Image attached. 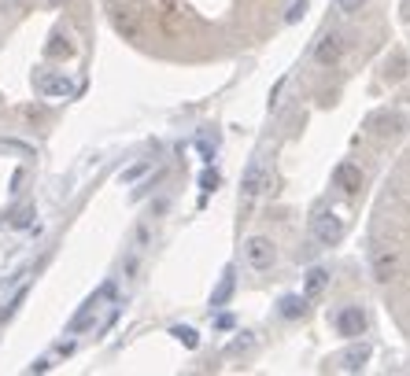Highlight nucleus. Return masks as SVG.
<instances>
[{
	"mask_svg": "<svg viewBox=\"0 0 410 376\" xmlns=\"http://www.w3.org/2000/svg\"><path fill=\"white\" fill-rule=\"evenodd\" d=\"M274 258H277V251H274V243H270V240L251 236V240L244 243V262L251 265V270H270Z\"/></svg>",
	"mask_w": 410,
	"mask_h": 376,
	"instance_id": "7ed1b4c3",
	"label": "nucleus"
},
{
	"mask_svg": "<svg viewBox=\"0 0 410 376\" xmlns=\"http://www.w3.org/2000/svg\"><path fill=\"white\" fill-rule=\"evenodd\" d=\"M326 284H329V273H326V270H311L307 280H304V295H307V299H318L321 292H326Z\"/></svg>",
	"mask_w": 410,
	"mask_h": 376,
	"instance_id": "9d476101",
	"label": "nucleus"
},
{
	"mask_svg": "<svg viewBox=\"0 0 410 376\" xmlns=\"http://www.w3.org/2000/svg\"><path fill=\"white\" fill-rule=\"evenodd\" d=\"M336 8H340L344 15H359V11L366 8V0H336Z\"/></svg>",
	"mask_w": 410,
	"mask_h": 376,
	"instance_id": "4468645a",
	"label": "nucleus"
},
{
	"mask_svg": "<svg viewBox=\"0 0 410 376\" xmlns=\"http://www.w3.org/2000/svg\"><path fill=\"white\" fill-rule=\"evenodd\" d=\"M366 325H370V321H366V310H362V306H344V310H340V317H336L340 336H348V340L362 336Z\"/></svg>",
	"mask_w": 410,
	"mask_h": 376,
	"instance_id": "423d86ee",
	"label": "nucleus"
},
{
	"mask_svg": "<svg viewBox=\"0 0 410 376\" xmlns=\"http://www.w3.org/2000/svg\"><path fill=\"white\" fill-rule=\"evenodd\" d=\"M399 11H403V19L410 22V0H403V4H399Z\"/></svg>",
	"mask_w": 410,
	"mask_h": 376,
	"instance_id": "2eb2a0df",
	"label": "nucleus"
},
{
	"mask_svg": "<svg viewBox=\"0 0 410 376\" xmlns=\"http://www.w3.org/2000/svg\"><path fill=\"white\" fill-rule=\"evenodd\" d=\"M336 185L348 188V192H359V188H362V170H359L355 163H340V166H336Z\"/></svg>",
	"mask_w": 410,
	"mask_h": 376,
	"instance_id": "0eeeda50",
	"label": "nucleus"
},
{
	"mask_svg": "<svg viewBox=\"0 0 410 376\" xmlns=\"http://www.w3.org/2000/svg\"><path fill=\"white\" fill-rule=\"evenodd\" d=\"M263 185H266V166L255 163V166L248 170V181H244V199L259 195V192H263Z\"/></svg>",
	"mask_w": 410,
	"mask_h": 376,
	"instance_id": "1a4fd4ad",
	"label": "nucleus"
},
{
	"mask_svg": "<svg viewBox=\"0 0 410 376\" xmlns=\"http://www.w3.org/2000/svg\"><path fill=\"white\" fill-rule=\"evenodd\" d=\"M115 30L163 63H219L263 44L289 0H104Z\"/></svg>",
	"mask_w": 410,
	"mask_h": 376,
	"instance_id": "f257e3e1",
	"label": "nucleus"
},
{
	"mask_svg": "<svg viewBox=\"0 0 410 376\" xmlns=\"http://www.w3.org/2000/svg\"><path fill=\"white\" fill-rule=\"evenodd\" d=\"M285 317H304L307 314V299H285Z\"/></svg>",
	"mask_w": 410,
	"mask_h": 376,
	"instance_id": "ddd939ff",
	"label": "nucleus"
},
{
	"mask_svg": "<svg viewBox=\"0 0 410 376\" xmlns=\"http://www.w3.org/2000/svg\"><path fill=\"white\" fill-rule=\"evenodd\" d=\"M366 358H370V347H355V350L344 354V369H359Z\"/></svg>",
	"mask_w": 410,
	"mask_h": 376,
	"instance_id": "f8f14e48",
	"label": "nucleus"
},
{
	"mask_svg": "<svg viewBox=\"0 0 410 376\" xmlns=\"http://www.w3.org/2000/svg\"><path fill=\"white\" fill-rule=\"evenodd\" d=\"M233 292V270H226V277L219 280V288H214V295H211V306H222Z\"/></svg>",
	"mask_w": 410,
	"mask_h": 376,
	"instance_id": "9b49d317",
	"label": "nucleus"
},
{
	"mask_svg": "<svg viewBox=\"0 0 410 376\" xmlns=\"http://www.w3.org/2000/svg\"><path fill=\"white\" fill-rule=\"evenodd\" d=\"M107 299H111V288H100V292H96L89 303H85V310L71 321V332H74V336H81V332H89V328H93V321H96V314H100V306H104Z\"/></svg>",
	"mask_w": 410,
	"mask_h": 376,
	"instance_id": "20e7f679",
	"label": "nucleus"
},
{
	"mask_svg": "<svg viewBox=\"0 0 410 376\" xmlns=\"http://www.w3.org/2000/svg\"><path fill=\"white\" fill-rule=\"evenodd\" d=\"M406 122H403V115H396V111H384V115H374L370 118V129H377V133H396V129H403Z\"/></svg>",
	"mask_w": 410,
	"mask_h": 376,
	"instance_id": "6e6552de",
	"label": "nucleus"
},
{
	"mask_svg": "<svg viewBox=\"0 0 410 376\" xmlns=\"http://www.w3.org/2000/svg\"><path fill=\"white\" fill-rule=\"evenodd\" d=\"M311 236H314L318 248H336L344 240V221L329 210H321L318 218H311Z\"/></svg>",
	"mask_w": 410,
	"mask_h": 376,
	"instance_id": "f03ea898",
	"label": "nucleus"
},
{
	"mask_svg": "<svg viewBox=\"0 0 410 376\" xmlns=\"http://www.w3.org/2000/svg\"><path fill=\"white\" fill-rule=\"evenodd\" d=\"M344 59V37L340 34H326L314 44V63L318 66H336Z\"/></svg>",
	"mask_w": 410,
	"mask_h": 376,
	"instance_id": "39448f33",
	"label": "nucleus"
}]
</instances>
